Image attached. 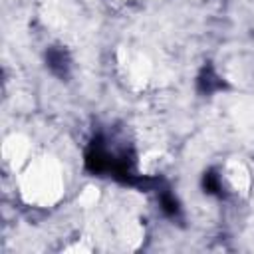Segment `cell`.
Listing matches in <instances>:
<instances>
[{"mask_svg": "<svg viewBox=\"0 0 254 254\" xmlns=\"http://www.w3.org/2000/svg\"><path fill=\"white\" fill-rule=\"evenodd\" d=\"M46 60V67L50 69L52 75L64 79L69 75L71 71V56L64 46H50L44 54Z\"/></svg>", "mask_w": 254, "mask_h": 254, "instance_id": "6da1fadb", "label": "cell"}, {"mask_svg": "<svg viewBox=\"0 0 254 254\" xmlns=\"http://www.w3.org/2000/svg\"><path fill=\"white\" fill-rule=\"evenodd\" d=\"M196 87L202 95H212V93L224 89V79L220 73H216V69L212 65H204L196 77Z\"/></svg>", "mask_w": 254, "mask_h": 254, "instance_id": "7a4b0ae2", "label": "cell"}]
</instances>
